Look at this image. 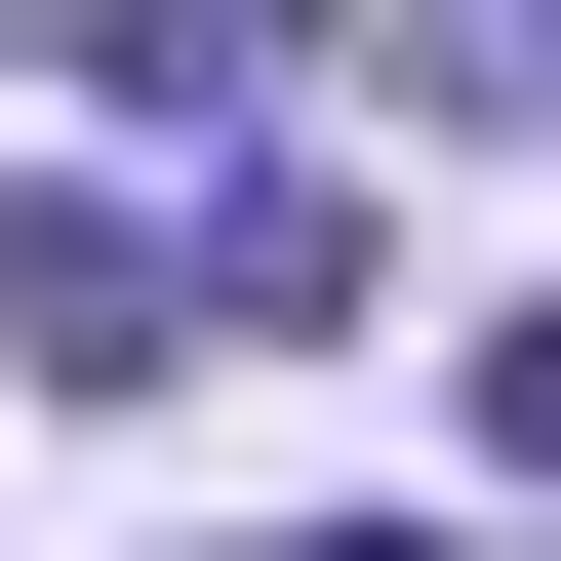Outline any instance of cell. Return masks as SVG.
I'll return each instance as SVG.
<instances>
[{
  "instance_id": "obj_1",
  "label": "cell",
  "mask_w": 561,
  "mask_h": 561,
  "mask_svg": "<svg viewBox=\"0 0 561 561\" xmlns=\"http://www.w3.org/2000/svg\"><path fill=\"white\" fill-rule=\"evenodd\" d=\"M0 362H41V401H161L201 362V241H161V201H41V241H0Z\"/></svg>"
},
{
  "instance_id": "obj_3",
  "label": "cell",
  "mask_w": 561,
  "mask_h": 561,
  "mask_svg": "<svg viewBox=\"0 0 561 561\" xmlns=\"http://www.w3.org/2000/svg\"><path fill=\"white\" fill-rule=\"evenodd\" d=\"M321 561H442V522H321Z\"/></svg>"
},
{
  "instance_id": "obj_2",
  "label": "cell",
  "mask_w": 561,
  "mask_h": 561,
  "mask_svg": "<svg viewBox=\"0 0 561 561\" xmlns=\"http://www.w3.org/2000/svg\"><path fill=\"white\" fill-rule=\"evenodd\" d=\"M481 442H522V481H561V280H522V321H481Z\"/></svg>"
}]
</instances>
